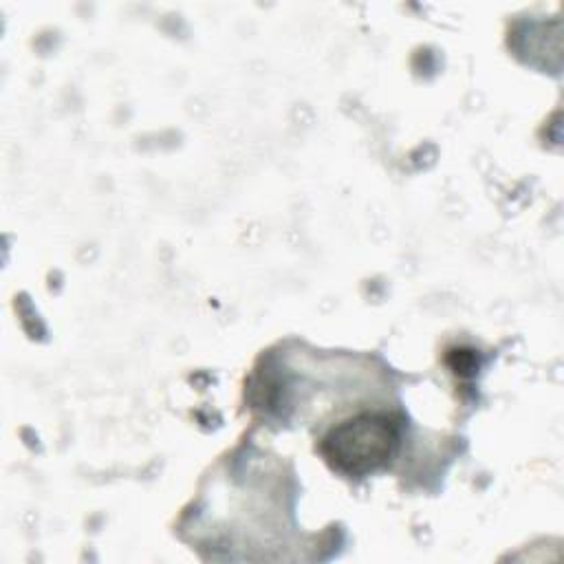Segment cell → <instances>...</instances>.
Instances as JSON below:
<instances>
[{
    "mask_svg": "<svg viewBox=\"0 0 564 564\" xmlns=\"http://www.w3.org/2000/svg\"><path fill=\"white\" fill-rule=\"evenodd\" d=\"M399 445V425L386 414H359L335 425L322 441V454L346 476H366L383 467Z\"/></svg>",
    "mask_w": 564,
    "mask_h": 564,
    "instance_id": "obj_1",
    "label": "cell"
}]
</instances>
